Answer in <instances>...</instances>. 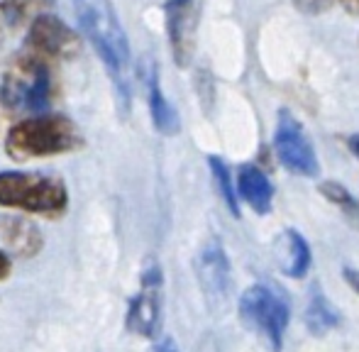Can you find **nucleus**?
Here are the masks:
<instances>
[{"label": "nucleus", "instance_id": "obj_1", "mask_svg": "<svg viewBox=\"0 0 359 352\" xmlns=\"http://www.w3.org/2000/svg\"><path fill=\"white\" fill-rule=\"evenodd\" d=\"M72 3L81 32L93 44L95 54L103 62L120 95V103L128 105L133 95V54L118 10L110 0H72Z\"/></svg>", "mask_w": 359, "mask_h": 352}, {"label": "nucleus", "instance_id": "obj_2", "mask_svg": "<svg viewBox=\"0 0 359 352\" xmlns=\"http://www.w3.org/2000/svg\"><path fill=\"white\" fill-rule=\"evenodd\" d=\"M81 144L83 137L67 115H34L20 120L8 130L5 152L15 162H29L74 152Z\"/></svg>", "mask_w": 359, "mask_h": 352}, {"label": "nucleus", "instance_id": "obj_3", "mask_svg": "<svg viewBox=\"0 0 359 352\" xmlns=\"http://www.w3.org/2000/svg\"><path fill=\"white\" fill-rule=\"evenodd\" d=\"M54 90L52 67L42 54L25 49L0 76V103L8 110H42Z\"/></svg>", "mask_w": 359, "mask_h": 352}, {"label": "nucleus", "instance_id": "obj_4", "mask_svg": "<svg viewBox=\"0 0 359 352\" xmlns=\"http://www.w3.org/2000/svg\"><path fill=\"white\" fill-rule=\"evenodd\" d=\"M69 191L59 176L42 172H0V205L34 215L67 210Z\"/></svg>", "mask_w": 359, "mask_h": 352}, {"label": "nucleus", "instance_id": "obj_5", "mask_svg": "<svg viewBox=\"0 0 359 352\" xmlns=\"http://www.w3.org/2000/svg\"><path fill=\"white\" fill-rule=\"evenodd\" d=\"M240 320L269 352L284 350V335L291 320L286 296L271 284H252L240 296Z\"/></svg>", "mask_w": 359, "mask_h": 352}, {"label": "nucleus", "instance_id": "obj_6", "mask_svg": "<svg viewBox=\"0 0 359 352\" xmlns=\"http://www.w3.org/2000/svg\"><path fill=\"white\" fill-rule=\"evenodd\" d=\"M274 152L279 157L281 167L288 169L291 174L306 176V179H313V176L320 174L316 147H313L306 128L286 108H281L279 115H276Z\"/></svg>", "mask_w": 359, "mask_h": 352}, {"label": "nucleus", "instance_id": "obj_7", "mask_svg": "<svg viewBox=\"0 0 359 352\" xmlns=\"http://www.w3.org/2000/svg\"><path fill=\"white\" fill-rule=\"evenodd\" d=\"M196 279L205 296V304L210 306V311H222L230 301L232 291V269H230V257L225 252V245L217 238H210L208 243L201 248V252L196 255Z\"/></svg>", "mask_w": 359, "mask_h": 352}, {"label": "nucleus", "instance_id": "obj_8", "mask_svg": "<svg viewBox=\"0 0 359 352\" xmlns=\"http://www.w3.org/2000/svg\"><path fill=\"white\" fill-rule=\"evenodd\" d=\"M203 0H166V37L176 67H189L196 54V37H198V22Z\"/></svg>", "mask_w": 359, "mask_h": 352}, {"label": "nucleus", "instance_id": "obj_9", "mask_svg": "<svg viewBox=\"0 0 359 352\" xmlns=\"http://www.w3.org/2000/svg\"><path fill=\"white\" fill-rule=\"evenodd\" d=\"M161 269L156 264H149L142 271L140 291L133 296L128 306V330L140 338H156L161 328Z\"/></svg>", "mask_w": 359, "mask_h": 352}, {"label": "nucleus", "instance_id": "obj_10", "mask_svg": "<svg viewBox=\"0 0 359 352\" xmlns=\"http://www.w3.org/2000/svg\"><path fill=\"white\" fill-rule=\"evenodd\" d=\"M27 49L47 57L49 62H52V59L69 62V59L79 57L81 39L62 18H57V15H52V13H39V15H34L32 22H29Z\"/></svg>", "mask_w": 359, "mask_h": 352}, {"label": "nucleus", "instance_id": "obj_11", "mask_svg": "<svg viewBox=\"0 0 359 352\" xmlns=\"http://www.w3.org/2000/svg\"><path fill=\"white\" fill-rule=\"evenodd\" d=\"M44 245L42 230L20 215H0V248L10 257H34Z\"/></svg>", "mask_w": 359, "mask_h": 352}, {"label": "nucleus", "instance_id": "obj_12", "mask_svg": "<svg viewBox=\"0 0 359 352\" xmlns=\"http://www.w3.org/2000/svg\"><path fill=\"white\" fill-rule=\"evenodd\" d=\"M235 184L240 201H245L255 213H269L271 205H274V184H271L264 169H259L257 164H242Z\"/></svg>", "mask_w": 359, "mask_h": 352}, {"label": "nucleus", "instance_id": "obj_13", "mask_svg": "<svg viewBox=\"0 0 359 352\" xmlns=\"http://www.w3.org/2000/svg\"><path fill=\"white\" fill-rule=\"evenodd\" d=\"M276 262H279L281 271L291 279H301L311 271L313 252L308 240L296 228H286L284 233L276 238Z\"/></svg>", "mask_w": 359, "mask_h": 352}, {"label": "nucleus", "instance_id": "obj_14", "mask_svg": "<svg viewBox=\"0 0 359 352\" xmlns=\"http://www.w3.org/2000/svg\"><path fill=\"white\" fill-rule=\"evenodd\" d=\"M147 100H149V115L151 125L156 128V133L164 135V137H174L181 130V120L176 108L169 103V98L164 95L159 83V69L156 64H151L149 76H147Z\"/></svg>", "mask_w": 359, "mask_h": 352}, {"label": "nucleus", "instance_id": "obj_15", "mask_svg": "<svg viewBox=\"0 0 359 352\" xmlns=\"http://www.w3.org/2000/svg\"><path fill=\"white\" fill-rule=\"evenodd\" d=\"M337 325H340V311L330 304V299L323 294L320 286H316L306 306V328L313 335H325Z\"/></svg>", "mask_w": 359, "mask_h": 352}, {"label": "nucleus", "instance_id": "obj_16", "mask_svg": "<svg viewBox=\"0 0 359 352\" xmlns=\"http://www.w3.org/2000/svg\"><path fill=\"white\" fill-rule=\"evenodd\" d=\"M208 167H210V174H213L215 189H217V194H220L222 203L227 205V210H230L235 218H240V196H237V184L230 176L227 164L222 162L220 157H208Z\"/></svg>", "mask_w": 359, "mask_h": 352}, {"label": "nucleus", "instance_id": "obj_17", "mask_svg": "<svg viewBox=\"0 0 359 352\" xmlns=\"http://www.w3.org/2000/svg\"><path fill=\"white\" fill-rule=\"evenodd\" d=\"M318 191H320L323 198H325L327 203L340 208L342 215H345L355 228H359V201L345 189V186L337 184V181H320Z\"/></svg>", "mask_w": 359, "mask_h": 352}, {"label": "nucleus", "instance_id": "obj_18", "mask_svg": "<svg viewBox=\"0 0 359 352\" xmlns=\"http://www.w3.org/2000/svg\"><path fill=\"white\" fill-rule=\"evenodd\" d=\"M49 0H0V15L5 25H18L29 15H39Z\"/></svg>", "mask_w": 359, "mask_h": 352}, {"label": "nucleus", "instance_id": "obj_19", "mask_svg": "<svg viewBox=\"0 0 359 352\" xmlns=\"http://www.w3.org/2000/svg\"><path fill=\"white\" fill-rule=\"evenodd\" d=\"M335 3L337 0H293L296 10H301V13H306V15H320V13H325V10H330Z\"/></svg>", "mask_w": 359, "mask_h": 352}, {"label": "nucleus", "instance_id": "obj_20", "mask_svg": "<svg viewBox=\"0 0 359 352\" xmlns=\"http://www.w3.org/2000/svg\"><path fill=\"white\" fill-rule=\"evenodd\" d=\"M10 269H13V262H10V255L0 248V281L8 279L10 276Z\"/></svg>", "mask_w": 359, "mask_h": 352}, {"label": "nucleus", "instance_id": "obj_21", "mask_svg": "<svg viewBox=\"0 0 359 352\" xmlns=\"http://www.w3.org/2000/svg\"><path fill=\"white\" fill-rule=\"evenodd\" d=\"M342 276H345L347 284H350L352 289H355L357 294H359V269H352V266H345V269H342Z\"/></svg>", "mask_w": 359, "mask_h": 352}, {"label": "nucleus", "instance_id": "obj_22", "mask_svg": "<svg viewBox=\"0 0 359 352\" xmlns=\"http://www.w3.org/2000/svg\"><path fill=\"white\" fill-rule=\"evenodd\" d=\"M154 352H179V348H176V343L171 338H161L159 343L154 345Z\"/></svg>", "mask_w": 359, "mask_h": 352}, {"label": "nucleus", "instance_id": "obj_23", "mask_svg": "<svg viewBox=\"0 0 359 352\" xmlns=\"http://www.w3.org/2000/svg\"><path fill=\"white\" fill-rule=\"evenodd\" d=\"M337 5H340L345 13L350 15H359V0H337Z\"/></svg>", "mask_w": 359, "mask_h": 352}, {"label": "nucleus", "instance_id": "obj_24", "mask_svg": "<svg viewBox=\"0 0 359 352\" xmlns=\"http://www.w3.org/2000/svg\"><path fill=\"white\" fill-rule=\"evenodd\" d=\"M347 147H350V152L359 159V135H350V137H347Z\"/></svg>", "mask_w": 359, "mask_h": 352}, {"label": "nucleus", "instance_id": "obj_25", "mask_svg": "<svg viewBox=\"0 0 359 352\" xmlns=\"http://www.w3.org/2000/svg\"><path fill=\"white\" fill-rule=\"evenodd\" d=\"M3 27H5V20H3V15H0V34H3Z\"/></svg>", "mask_w": 359, "mask_h": 352}]
</instances>
